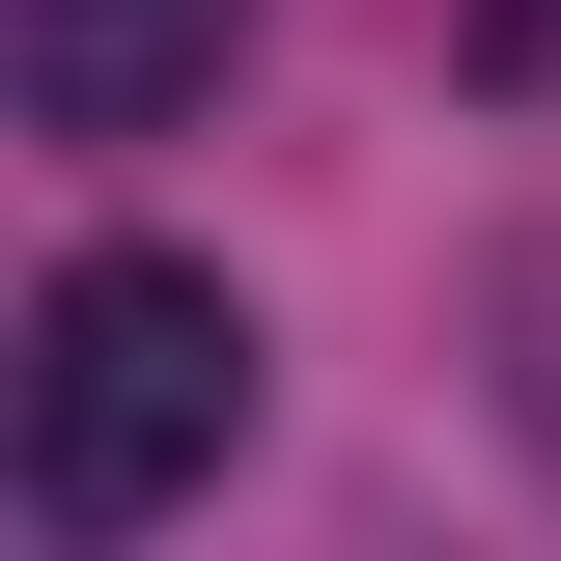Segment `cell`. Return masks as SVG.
Here are the masks:
<instances>
[{"instance_id": "obj_2", "label": "cell", "mask_w": 561, "mask_h": 561, "mask_svg": "<svg viewBox=\"0 0 561 561\" xmlns=\"http://www.w3.org/2000/svg\"><path fill=\"white\" fill-rule=\"evenodd\" d=\"M225 57H253V0H0V84L57 140H169V113H225Z\"/></svg>"}, {"instance_id": "obj_3", "label": "cell", "mask_w": 561, "mask_h": 561, "mask_svg": "<svg viewBox=\"0 0 561 561\" xmlns=\"http://www.w3.org/2000/svg\"><path fill=\"white\" fill-rule=\"evenodd\" d=\"M478 365H505V449H534V478H561V225H534V253L478 280Z\"/></svg>"}, {"instance_id": "obj_1", "label": "cell", "mask_w": 561, "mask_h": 561, "mask_svg": "<svg viewBox=\"0 0 561 561\" xmlns=\"http://www.w3.org/2000/svg\"><path fill=\"white\" fill-rule=\"evenodd\" d=\"M225 449H253V309H225L197 253H57L28 280V534L57 561L169 534Z\"/></svg>"}]
</instances>
